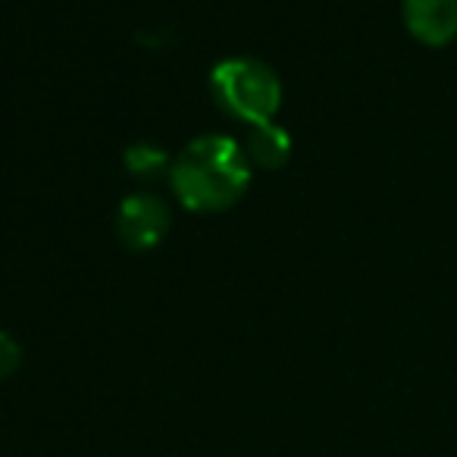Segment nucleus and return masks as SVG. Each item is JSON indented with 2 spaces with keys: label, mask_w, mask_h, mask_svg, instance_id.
<instances>
[{
  "label": "nucleus",
  "mask_w": 457,
  "mask_h": 457,
  "mask_svg": "<svg viewBox=\"0 0 457 457\" xmlns=\"http://www.w3.org/2000/svg\"><path fill=\"white\" fill-rule=\"evenodd\" d=\"M170 185L185 210L220 213L238 204L251 185V160L236 138L201 135L176 154Z\"/></svg>",
  "instance_id": "obj_1"
},
{
  "label": "nucleus",
  "mask_w": 457,
  "mask_h": 457,
  "mask_svg": "<svg viewBox=\"0 0 457 457\" xmlns=\"http://www.w3.org/2000/svg\"><path fill=\"white\" fill-rule=\"evenodd\" d=\"M210 95L216 107L228 113L232 120L261 126L276 120L282 104V82L257 57H228L213 66L210 72Z\"/></svg>",
  "instance_id": "obj_2"
},
{
  "label": "nucleus",
  "mask_w": 457,
  "mask_h": 457,
  "mask_svg": "<svg viewBox=\"0 0 457 457\" xmlns=\"http://www.w3.org/2000/svg\"><path fill=\"white\" fill-rule=\"evenodd\" d=\"M170 232V207L157 195H129L116 210V236L126 248L132 251H151Z\"/></svg>",
  "instance_id": "obj_3"
},
{
  "label": "nucleus",
  "mask_w": 457,
  "mask_h": 457,
  "mask_svg": "<svg viewBox=\"0 0 457 457\" xmlns=\"http://www.w3.org/2000/svg\"><path fill=\"white\" fill-rule=\"evenodd\" d=\"M401 16L420 45L445 47L457 38V0H404Z\"/></svg>",
  "instance_id": "obj_4"
},
{
  "label": "nucleus",
  "mask_w": 457,
  "mask_h": 457,
  "mask_svg": "<svg viewBox=\"0 0 457 457\" xmlns=\"http://www.w3.org/2000/svg\"><path fill=\"white\" fill-rule=\"evenodd\" d=\"M245 154L254 166L261 170H279L292 157V138L279 122H261V126L248 129V138H245Z\"/></svg>",
  "instance_id": "obj_5"
},
{
  "label": "nucleus",
  "mask_w": 457,
  "mask_h": 457,
  "mask_svg": "<svg viewBox=\"0 0 457 457\" xmlns=\"http://www.w3.org/2000/svg\"><path fill=\"white\" fill-rule=\"evenodd\" d=\"M122 163L132 172L135 179H160L166 170H170V154L157 145H147V141H138L132 145L126 154H122Z\"/></svg>",
  "instance_id": "obj_6"
},
{
  "label": "nucleus",
  "mask_w": 457,
  "mask_h": 457,
  "mask_svg": "<svg viewBox=\"0 0 457 457\" xmlns=\"http://www.w3.org/2000/svg\"><path fill=\"white\" fill-rule=\"evenodd\" d=\"M22 363V348L10 332H0V379H10V376L20 370Z\"/></svg>",
  "instance_id": "obj_7"
}]
</instances>
